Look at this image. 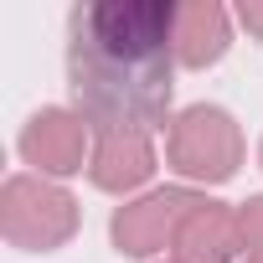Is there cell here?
I'll return each instance as SVG.
<instances>
[{
  "mask_svg": "<svg viewBox=\"0 0 263 263\" xmlns=\"http://www.w3.org/2000/svg\"><path fill=\"white\" fill-rule=\"evenodd\" d=\"M232 21H237L248 36H258V42H263V0H248V6H237V11H232Z\"/></svg>",
  "mask_w": 263,
  "mask_h": 263,
  "instance_id": "obj_10",
  "label": "cell"
},
{
  "mask_svg": "<svg viewBox=\"0 0 263 263\" xmlns=\"http://www.w3.org/2000/svg\"><path fill=\"white\" fill-rule=\"evenodd\" d=\"M16 155L26 160L31 176H47V181H67L78 171H88L93 160V129L78 108H62V103H47L36 108L21 135H16Z\"/></svg>",
  "mask_w": 263,
  "mask_h": 263,
  "instance_id": "obj_5",
  "label": "cell"
},
{
  "mask_svg": "<svg viewBox=\"0 0 263 263\" xmlns=\"http://www.w3.org/2000/svg\"><path fill=\"white\" fill-rule=\"evenodd\" d=\"M237 263H263V196L237 206Z\"/></svg>",
  "mask_w": 263,
  "mask_h": 263,
  "instance_id": "obj_9",
  "label": "cell"
},
{
  "mask_svg": "<svg viewBox=\"0 0 263 263\" xmlns=\"http://www.w3.org/2000/svg\"><path fill=\"white\" fill-rule=\"evenodd\" d=\"M171 258L176 263H237V206L201 196V206L186 217Z\"/></svg>",
  "mask_w": 263,
  "mask_h": 263,
  "instance_id": "obj_7",
  "label": "cell"
},
{
  "mask_svg": "<svg viewBox=\"0 0 263 263\" xmlns=\"http://www.w3.org/2000/svg\"><path fill=\"white\" fill-rule=\"evenodd\" d=\"M232 11L217 6V0H186L176 6V62L191 67V72H206L217 67L227 52H232Z\"/></svg>",
  "mask_w": 263,
  "mask_h": 263,
  "instance_id": "obj_6",
  "label": "cell"
},
{
  "mask_svg": "<svg viewBox=\"0 0 263 263\" xmlns=\"http://www.w3.org/2000/svg\"><path fill=\"white\" fill-rule=\"evenodd\" d=\"M258 171H263V140H258Z\"/></svg>",
  "mask_w": 263,
  "mask_h": 263,
  "instance_id": "obj_11",
  "label": "cell"
},
{
  "mask_svg": "<svg viewBox=\"0 0 263 263\" xmlns=\"http://www.w3.org/2000/svg\"><path fill=\"white\" fill-rule=\"evenodd\" d=\"M160 263H176V258H160Z\"/></svg>",
  "mask_w": 263,
  "mask_h": 263,
  "instance_id": "obj_12",
  "label": "cell"
},
{
  "mask_svg": "<svg viewBox=\"0 0 263 263\" xmlns=\"http://www.w3.org/2000/svg\"><path fill=\"white\" fill-rule=\"evenodd\" d=\"M160 155L155 140H93V160H88V181L108 196L135 201L140 186H150Z\"/></svg>",
  "mask_w": 263,
  "mask_h": 263,
  "instance_id": "obj_8",
  "label": "cell"
},
{
  "mask_svg": "<svg viewBox=\"0 0 263 263\" xmlns=\"http://www.w3.org/2000/svg\"><path fill=\"white\" fill-rule=\"evenodd\" d=\"M176 67V0H88L67 16V93L93 140L165 135Z\"/></svg>",
  "mask_w": 263,
  "mask_h": 263,
  "instance_id": "obj_1",
  "label": "cell"
},
{
  "mask_svg": "<svg viewBox=\"0 0 263 263\" xmlns=\"http://www.w3.org/2000/svg\"><path fill=\"white\" fill-rule=\"evenodd\" d=\"M201 196H206V191L181 186V181H176V186L140 191L135 201L114 206V217H108L114 248H119L124 258H155V253H171L176 237H181V227H186V217L201 206Z\"/></svg>",
  "mask_w": 263,
  "mask_h": 263,
  "instance_id": "obj_4",
  "label": "cell"
},
{
  "mask_svg": "<svg viewBox=\"0 0 263 263\" xmlns=\"http://www.w3.org/2000/svg\"><path fill=\"white\" fill-rule=\"evenodd\" d=\"M248 160V140L242 124L222 108V103H186L176 108L171 129H165V165L181 176V186H222L242 171Z\"/></svg>",
  "mask_w": 263,
  "mask_h": 263,
  "instance_id": "obj_2",
  "label": "cell"
},
{
  "mask_svg": "<svg viewBox=\"0 0 263 263\" xmlns=\"http://www.w3.org/2000/svg\"><path fill=\"white\" fill-rule=\"evenodd\" d=\"M78 222H83L78 196L62 181L16 171L0 186V232L21 253H57L62 242H72Z\"/></svg>",
  "mask_w": 263,
  "mask_h": 263,
  "instance_id": "obj_3",
  "label": "cell"
}]
</instances>
